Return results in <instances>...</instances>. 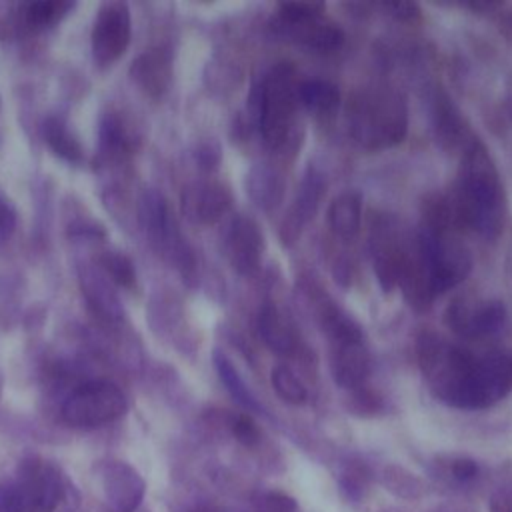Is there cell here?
<instances>
[{
	"mask_svg": "<svg viewBox=\"0 0 512 512\" xmlns=\"http://www.w3.org/2000/svg\"><path fill=\"white\" fill-rule=\"evenodd\" d=\"M454 228L498 236L504 224V190L498 170L480 140L462 152L460 176L446 192Z\"/></svg>",
	"mask_w": 512,
	"mask_h": 512,
	"instance_id": "6da1fadb",
	"label": "cell"
},
{
	"mask_svg": "<svg viewBox=\"0 0 512 512\" xmlns=\"http://www.w3.org/2000/svg\"><path fill=\"white\" fill-rule=\"evenodd\" d=\"M418 364L432 394L454 408H486L480 388V358L436 334L418 338Z\"/></svg>",
	"mask_w": 512,
	"mask_h": 512,
	"instance_id": "7a4b0ae2",
	"label": "cell"
},
{
	"mask_svg": "<svg viewBox=\"0 0 512 512\" xmlns=\"http://www.w3.org/2000/svg\"><path fill=\"white\" fill-rule=\"evenodd\" d=\"M298 84L288 64H278L252 90V108L266 146L276 154L292 156L302 142V126L296 118Z\"/></svg>",
	"mask_w": 512,
	"mask_h": 512,
	"instance_id": "3957f363",
	"label": "cell"
},
{
	"mask_svg": "<svg viewBox=\"0 0 512 512\" xmlns=\"http://www.w3.org/2000/svg\"><path fill=\"white\" fill-rule=\"evenodd\" d=\"M348 132L366 150H382L404 140L408 112L404 98L388 86H370L352 92L346 104Z\"/></svg>",
	"mask_w": 512,
	"mask_h": 512,
	"instance_id": "277c9868",
	"label": "cell"
},
{
	"mask_svg": "<svg viewBox=\"0 0 512 512\" xmlns=\"http://www.w3.org/2000/svg\"><path fill=\"white\" fill-rule=\"evenodd\" d=\"M64 498V478L58 466L42 458H26L14 478L0 486L4 512H56Z\"/></svg>",
	"mask_w": 512,
	"mask_h": 512,
	"instance_id": "5b68a950",
	"label": "cell"
},
{
	"mask_svg": "<svg viewBox=\"0 0 512 512\" xmlns=\"http://www.w3.org/2000/svg\"><path fill=\"white\" fill-rule=\"evenodd\" d=\"M128 400L110 380H88L76 386L62 402L60 416L70 428H98L124 416Z\"/></svg>",
	"mask_w": 512,
	"mask_h": 512,
	"instance_id": "8992f818",
	"label": "cell"
},
{
	"mask_svg": "<svg viewBox=\"0 0 512 512\" xmlns=\"http://www.w3.org/2000/svg\"><path fill=\"white\" fill-rule=\"evenodd\" d=\"M138 222L158 254L178 266L182 274H190L194 270V254L162 194L154 190L142 194L138 202Z\"/></svg>",
	"mask_w": 512,
	"mask_h": 512,
	"instance_id": "52a82bcc",
	"label": "cell"
},
{
	"mask_svg": "<svg viewBox=\"0 0 512 512\" xmlns=\"http://www.w3.org/2000/svg\"><path fill=\"white\" fill-rule=\"evenodd\" d=\"M416 242L426 260L436 296L466 280L472 270V256L452 234H430L422 230Z\"/></svg>",
	"mask_w": 512,
	"mask_h": 512,
	"instance_id": "ba28073f",
	"label": "cell"
},
{
	"mask_svg": "<svg viewBox=\"0 0 512 512\" xmlns=\"http://www.w3.org/2000/svg\"><path fill=\"white\" fill-rule=\"evenodd\" d=\"M132 38V16L124 2H106L98 8L92 32L90 48L96 66L106 68L114 64L128 48Z\"/></svg>",
	"mask_w": 512,
	"mask_h": 512,
	"instance_id": "9c48e42d",
	"label": "cell"
},
{
	"mask_svg": "<svg viewBox=\"0 0 512 512\" xmlns=\"http://www.w3.org/2000/svg\"><path fill=\"white\" fill-rule=\"evenodd\" d=\"M100 490L106 506L114 512H136L146 494L144 478L122 460H108L98 466Z\"/></svg>",
	"mask_w": 512,
	"mask_h": 512,
	"instance_id": "30bf717a",
	"label": "cell"
},
{
	"mask_svg": "<svg viewBox=\"0 0 512 512\" xmlns=\"http://www.w3.org/2000/svg\"><path fill=\"white\" fill-rule=\"evenodd\" d=\"M370 252L374 260V274L384 294H390L398 286V276L406 252V244L396 232L394 224L386 218H378L370 232Z\"/></svg>",
	"mask_w": 512,
	"mask_h": 512,
	"instance_id": "8fae6325",
	"label": "cell"
},
{
	"mask_svg": "<svg viewBox=\"0 0 512 512\" xmlns=\"http://www.w3.org/2000/svg\"><path fill=\"white\" fill-rule=\"evenodd\" d=\"M444 320L454 334L466 338H482L502 328L506 320V308L498 300L478 304H472L468 300H454L448 306Z\"/></svg>",
	"mask_w": 512,
	"mask_h": 512,
	"instance_id": "7c38bea8",
	"label": "cell"
},
{
	"mask_svg": "<svg viewBox=\"0 0 512 512\" xmlns=\"http://www.w3.org/2000/svg\"><path fill=\"white\" fill-rule=\"evenodd\" d=\"M264 252V236L260 232V226L250 216H236L224 236V254L230 266L250 276L258 272L260 260Z\"/></svg>",
	"mask_w": 512,
	"mask_h": 512,
	"instance_id": "4fadbf2b",
	"label": "cell"
},
{
	"mask_svg": "<svg viewBox=\"0 0 512 512\" xmlns=\"http://www.w3.org/2000/svg\"><path fill=\"white\" fill-rule=\"evenodd\" d=\"M232 206L230 190L214 180L188 184L180 194V210L186 220L208 226L218 222Z\"/></svg>",
	"mask_w": 512,
	"mask_h": 512,
	"instance_id": "5bb4252c",
	"label": "cell"
},
{
	"mask_svg": "<svg viewBox=\"0 0 512 512\" xmlns=\"http://www.w3.org/2000/svg\"><path fill=\"white\" fill-rule=\"evenodd\" d=\"M272 30L290 42H296L316 54H330L344 42V34L336 24L322 20H286L272 16Z\"/></svg>",
	"mask_w": 512,
	"mask_h": 512,
	"instance_id": "9a60e30c",
	"label": "cell"
},
{
	"mask_svg": "<svg viewBox=\"0 0 512 512\" xmlns=\"http://www.w3.org/2000/svg\"><path fill=\"white\" fill-rule=\"evenodd\" d=\"M130 78L142 94L160 100L172 84V52L166 46L140 52L130 64Z\"/></svg>",
	"mask_w": 512,
	"mask_h": 512,
	"instance_id": "2e32d148",
	"label": "cell"
},
{
	"mask_svg": "<svg viewBox=\"0 0 512 512\" xmlns=\"http://www.w3.org/2000/svg\"><path fill=\"white\" fill-rule=\"evenodd\" d=\"M398 286H400L408 306L416 312L428 310L432 300L436 298L426 260H424L416 240L406 244L404 260H402V268H400V276H398Z\"/></svg>",
	"mask_w": 512,
	"mask_h": 512,
	"instance_id": "e0dca14e",
	"label": "cell"
},
{
	"mask_svg": "<svg viewBox=\"0 0 512 512\" xmlns=\"http://www.w3.org/2000/svg\"><path fill=\"white\" fill-rule=\"evenodd\" d=\"M80 286L82 294L94 312V316L106 320V322H118L122 320L124 312L120 306V298L116 294L114 284L110 278L96 266H84L80 270Z\"/></svg>",
	"mask_w": 512,
	"mask_h": 512,
	"instance_id": "ac0fdd59",
	"label": "cell"
},
{
	"mask_svg": "<svg viewBox=\"0 0 512 512\" xmlns=\"http://www.w3.org/2000/svg\"><path fill=\"white\" fill-rule=\"evenodd\" d=\"M330 370L334 382L344 390H354L366 384L370 374V356L362 342L332 344Z\"/></svg>",
	"mask_w": 512,
	"mask_h": 512,
	"instance_id": "d6986e66",
	"label": "cell"
},
{
	"mask_svg": "<svg viewBox=\"0 0 512 512\" xmlns=\"http://www.w3.org/2000/svg\"><path fill=\"white\" fill-rule=\"evenodd\" d=\"M434 130L442 148L460 154L476 140L458 106L444 92L434 100Z\"/></svg>",
	"mask_w": 512,
	"mask_h": 512,
	"instance_id": "ffe728a7",
	"label": "cell"
},
{
	"mask_svg": "<svg viewBox=\"0 0 512 512\" xmlns=\"http://www.w3.org/2000/svg\"><path fill=\"white\" fill-rule=\"evenodd\" d=\"M322 194H324V180L316 172H308L300 184L294 206L284 218L280 228V234L286 244H292L300 236L302 226L314 218L318 204L322 200Z\"/></svg>",
	"mask_w": 512,
	"mask_h": 512,
	"instance_id": "44dd1931",
	"label": "cell"
},
{
	"mask_svg": "<svg viewBox=\"0 0 512 512\" xmlns=\"http://www.w3.org/2000/svg\"><path fill=\"white\" fill-rule=\"evenodd\" d=\"M480 388L486 408L512 390V352H492L480 358Z\"/></svg>",
	"mask_w": 512,
	"mask_h": 512,
	"instance_id": "7402d4cb",
	"label": "cell"
},
{
	"mask_svg": "<svg viewBox=\"0 0 512 512\" xmlns=\"http://www.w3.org/2000/svg\"><path fill=\"white\" fill-rule=\"evenodd\" d=\"M246 190L252 202L262 210H274L280 206L286 190L282 172L266 162L254 164L246 176Z\"/></svg>",
	"mask_w": 512,
	"mask_h": 512,
	"instance_id": "603a6c76",
	"label": "cell"
},
{
	"mask_svg": "<svg viewBox=\"0 0 512 512\" xmlns=\"http://www.w3.org/2000/svg\"><path fill=\"white\" fill-rule=\"evenodd\" d=\"M98 140H100V154L106 160L122 158L136 148V132L130 122L118 112H106L100 118L98 126Z\"/></svg>",
	"mask_w": 512,
	"mask_h": 512,
	"instance_id": "cb8c5ba5",
	"label": "cell"
},
{
	"mask_svg": "<svg viewBox=\"0 0 512 512\" xmlns=\"http://www.w3.org/2000/svg\"><path fill=\"white\" fill-rule=\"evenodd\" d=\"M72 2L64 0H38V2H22L12 6L16 26L24 30H42L60 22L70 10Z\"/></svg>",
	"mask_w": 512,
	"mask_h": 512,
	"instance_id": "d4e9b609",
	"label": "cell"
},
{
	"mask_svg": "<svg viewBox=\"0 0 512 512\" xmlns=\"http://www.w3.org/2000/svg\"><path fill=\"white\" fill-rule=\"evenodd\" d=\"M258 332L264 340V344L282 356H288L296 350L298 342L290 328V324L284 320V316L278 312V308L272 302H266L260 308L258 314Z\"/></svg>",
	"mask_w": 512,
	"mask_h": 512,
	"instance_id": "484cf974",
	"label": "cell"
},
{
	"mask_svg": "<svg viewBox=\"0 0 512 512\" xmlns=\"http://www.w3.org/2000/svg\"><path fill=\"white\" fill-rule=\"evenodd\" d=\"M362 196L354 190L338 194L328 208V226L340 238H352L360 228Z\"/></svg>",
	"mask_w": 512,
	"mask_h": 512,
	"instance_id": "4316f807",
	"label": "cell"
},
{
	"mask_svg": "<svg viewBox=\"0 0 512 512\" xmlns=\"http://www.w3.org/2000/svg\"><path fill=\"white\" fill-rule=\"evenodd\" d=\"M318 322L332 344L362 342V328L346 312H342L332 300L320 302Z\"/></svg>",
	"mask_w": 512,
	"mask_h": 512,
	"instance_id": "83f0119b",
	"label": "cell"
},
{
	"mask_svg": "<svg viewBox=\"0 0 512 512\" xmlns=\"http://www.w3.org/2000/svg\"><path fill=\"white\" fill-rule=\"evenodd\" d=\"M298 102L318 116H328L340 108L342 94L336 84L322 78H312L298 84Z\"/></svg>",
	"mask_w": 512,
	"mask_h": 512,
	"instance_id": "f1b7e54d",
	"label": "cell"
},
{
	"mask_svg": "<svg viewBox=\"0 0 512 512\" xmlns=\"http://www.w3.org/2000/svg\"><path fill=\"white\" fill-rule=\"evenodd\" d=\"M42 134H44L46 144L58 158H62L70 164L82 162L80 140L74 136V132L68 128V124L62 118L48 116L42 124Z\"/></svg>",
	"mask_w": 512,
	"mask_h": 512,
	"instance_id": "f546056e",
	"label": "cell"
},
{
	"mask_svg": "<svg viewBox=\"0 0 512 512\" xmlns=\"http://www.w3.org/2000/svg\"><path fill=\"white\" fill-rule=\"evenodd\" d=\"M212 362H214V368L222 380V384L226 386V390L230 392V396L244 408H248L250 412H258V414H264V406L258 402V398L250 392V388L244 384L242 376L238 374V370L234 368V364L220 352V350H214L212 354Z\"/></svg>",
	"mask_w": 512,
	"mask_h": 512,
	"instance_id": "4dcf8cb0",
	"label": "cell"
},
{
	"mask_svg": "<svg viewBox=\"0 0 512 512\" xmlns=\"http://www.w3.org/2000/svg\"><path fill=\"white\" fill-rule=\"evenodd\" d=\"M270 384L276 392V396L290 404V406H300L308 400V390L306 386L300 382V378L284 364H278L272 368L270 372Z\"/></svg>",
	"mask_w": 512,
	"mask_h": 512,
	"instance_id": "1f68e13d",
	"label": "cell"
},
{
	"mask_svg": "<svg viewBox=\"0 0 512 512\" xmlns=\"http://www.w3.org/2000/svg\"><path fill=\"white\" fill-rule=\"evenodd\" d=\"M98 268L110 278L114 286L120 288H134L136 286V268L132 260L116 250L104 252L98 260Z\"/></svg>",
	"mask_w": 512,
	"mask_h": 512,
	"instance_id": "d6a6232c",
	"label": "cell"
},
{
	"mask_svg": "<svg viewBox=\"0 0 512 512\" xmlns=\"http://www.w3.org/2000/svg\"><path fill=\"white\" fill-rule=\"evenodd\" d=\"M382 482L392 494H396L398 498H404V500H416L424 492V484L420 482L418 476H414L412 472H408L400 466H392V464L384 468Z\"/></svg>",
	"mask_w": 512,
	"mask_h": 512,
	"instance_id": "836d02e7",
	"label": "cell"
},
{
	"mask_svg": "<svg viewBox=\"0 0 512 512\" xmlns=\"http://www.w3.org/2000/svg\"><path fill=\"white\" fill-rule=\"evenodd\" d=\"M370 480H372V476H370V470L366 468L364 462H350L342 468L340 490H342L346 500L360 502L368 494Z\"/></svg>",
	"mask_w": 512,
	"mask_h": 512,
	"instance_id": "e575fe53",
	"label": "cell"
},
{
	"mask_svg": "<svg viewBox=\"0 0 512 512\" xmlns=\"http://www.w3.org/2000/svg\"><path fill=\"white\" fill-rule=\"evenodd\" d=\"M224 428L230 432V436H234L246 448H252L260 442V428L246 414L226 412L224 414Z\"/></svg>",
	"mask_w": 512,
	"mask_h": 512,
	"instance_id": "d590c367",
	"label": "cell"
},
{
	"mask_svg": "<svg viewBox=\"0 0 512 512\" xmlns=\"http://www.w3.org/2000/svg\"><path fill=\"white\" fill-rule=\"evenodd\" d=\"M350 396L346 400V408L356 414V416H374L382 410V398L366 388V386H360V388H354V390H348Z\"/></svg>",
	"mask_w": 512,
	"mask_h": 512,
	"instance_id": "8d00e7d4",
	"label": "cell"
},
{
	"mask_svg": "<svg viewBox=\"0 0 512 512\" xmlns=\"http://www.w3.org/2000/svg\"><path fill=\"white\" fill-rule=\"evenodd\" d=\"M326 6L324 2H282L276 8V16L286 20H320Z\"/></svg>",
	"mask_w": 512,
	"mask_h": 512,
	"instance_id": "74e56055",
	"label": "cell"
},
{
	"mask_svg": "<svg viewBox=\"0 0 512 512\" xmlns=\"http://www.w3.org/2000/svg\"><path fill=\"white\" fill-rule=\"evenodd\" d=\"M478 472H480L478 464L474 460H470V458H452L448 462V474L458 484L472 482L478 476Z\"/></svg>",
	"mask_w": 512,
	"mask_h": 512,
	"instance_id": "f35d334b",
	"label": "cell"
},
{
	"mask_svg": "<svg viewBox=\"0 0 512 512\" xmlns=\"http://www.w3.org/2000/svg\"><path fill=\"white\" fill-rule=\"evenodd\" d=\"M296 502L282 492H266L258 500V512H294Z\"/></svg>",
	"mask_w": 512,
	"mask_h": 512,
	"instance_id": "ab89813d",
	"label": "cell"
},
{
	"mask_svg": "<svg viewBox=\"0 0 512 512\" xmlns=\"http://www.w3.org/2000/svg\"><path fill=\"white\" fill-rule=\"evenodd\" d=\"M390 16H394L400 22H416L420 18V6L410 0H398V2H382L380 4Z\"/></svg>",
	"mask_w": 512,
	"mask_h": 512,
	"instance_id": "60d3db41",
	"label": "cell"
},
{
	"mask_svg": "<svg viewBox=\"0 0 512 512\" xmlns=\"http://www.w3.org/2000/svg\"><path fill=\"white\" fill-rule=\"evenodd\" d=\"M488 512H512V482L492 490L488 496Z\"/></svg>",
	"mask_w": 512,
	"mask_h": 512,
	"instance_id": "b9f144b4",
	"label": "cell"
},
{
	"mask_svg": "<svg viewBox=\"0 0 512 512\" xmlns=\"http://www.w3.org/2000/svg\"><path fill=\"white\" fill-rule=\"evenodd\" d=\"M14 226H16L14 206L0 192V242H4L14 232Z\"/></svg>",
	"mask_w": 512,
	"mask_h": 512,
	"instance_id": "7bdbcfd3",
	"label": "cell"
},
{
	"mask_svg": "<svg viewBox=\"0 0 512 512\" xmlns=\"http://www.w3.org/2000/svg\"><path fill=\"white\" fill-rule=\"evenodd\" d=\"M218 160H220V150L216 144H202L200 150H198V162L204 166V168H214L218 166Z\"/></svg>",
	"mask_w": 512,
	"mask_h": 512,
	"instance_id": "ee69618b",
	"label": "cell"
},
{
	"mask_svg": "<svg viewBox=\"0 0 512 512\" xmlns=\"http://www.w3.org/2000/svg\"><path fill=\"white\" fill-rule=\"evenodd\" d=\"M498 26L502 34L512 42V12H504L498 16Z\"/></svg>",
	"mask_w": 512,
	"mask_h": 512,
	"instance_id": "f6af8a7d",
	"label": "cell"
},
{
	"mask_svg": "<svg viewBox=\"0 0 512 512\" xmlns=\"http://www.w3.org/2000/svg\"><path fill=\"white\" fill-rule=\"evenodd\" d=\"M468 10H474V12H494L498 10L502 4L500 2H470V4H464Z\"/></svg>",
	"mask_w": 512,
	"mask_h": 512,
	"instance_id": "bcb514c9",
	"label": "cell"
},
{
	"mask_svg": "<svg viewBox=\"0 0 512 512\" xmlns=\"http://www.w3.org/2000/svg\"><path fill=\"white\" fill-rule=\"evenodd\" d=\"M504 108H506V114H508V118L512 120V94L506 98V104H504Z\"/></svg>",
	"mask_w": 512,
	"mask_h": 512,
	"instance_id": "7dc6e473",
	"label": "cell"
}]
</instances>
